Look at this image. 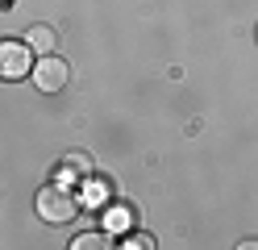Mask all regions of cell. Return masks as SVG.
<instances>
[{"label": "cell", "mask_w": 258, "mask_h": 250, "mask_svg": "<svg viewBox=\"0 0 258 250\" xmlns=\"http://www.w3.org/2000/svg\"><path fill=\"white\" fill-rule=\"evenodd\" d=\"M75 213H79V196H75L71 188H62V179L38 192V217H42V221H50V225H67Z\"/></svg>", "instance_id": "obj_1"}, {"label": "cell", "mask_w": 258, "mask_h": 250, "mask_svg": "<svg viewBox=\"0 0 258 250\" xmlns=\"http://www.w3.org/2000/svg\"><path fill=\"white\" fill-rule=\"evenodd\" d=\"M34 67V50L25 38H0V79H25Z\"/></svg>", "instance_id": "obj_2"}, {"label": "cell", "mask_w": 258, "mask_h": 250, "mask_svg": "<svg viewBox=\"0 0 258 250\" xmlns=\"http://www.w3.org/2000/svg\"><path fill=\"white\" fill-rule=\"evenodd\" d=\"M71 83V67L62 63L58 55H42L34 63V88L38 92H62Z\"/></svg>", "instance_id": "obj_3"}, {"label": "cell", "mask_w": 258, "mask_h": 250, "mask_svg": "<svg viewBox=\"0 0 258 250\" xmlns=\"http://www.w3.org/2000/svg\"><path fill=\"white\" fill-rule=\"evenodd\" d=\"M25 42H29V50L42 59V55H54V29L50 25H29V33H25Z\"/></svg>", "instance_id": "obj_4"}, {"label": "cell", "mask_w": 258, "mask_h": 250, "mask_svg": "<svg viewBox=\"0 0 258 250\" xmlns=\"http://www.w3.org/2000/svg\"><path fill=\"white\" fill-rule=\"evenodd\" d=\"M92 171H96V167H92L88 155H67V159H62V167H58V175L67 179V183H71V179H84V175H92Z\"/></svg>", "instance_id": "obj_5"}, {"label": "cell", "mask_w": 258, "mask_h": 250, "mask_svg": "<svg viewBox=\"0 0 258 250\" xmlns=\"http://www.w3.org/2000/svg\"><path fill=\"white\" fill-rule=\"evenodd\" d=\"M108 246H112V238L100 233V229H96V233H79V238L71 242V250H108Z\"/></svg>", "instance_id": "obj_6"}, {"label": "cell", "mask_w": 258, "mask_h": 250, "mask_svg": "<svg viewBox=\"0 0 258 250\" xmlns=\"http://www.w3.org/2000/svg\"><path fill=\"white\" fill-rule=\"evenodd\" d=\"M121 246H138V250H150V246H154V238H150V233H134V238H125Z\"/></svg>", "instance_id": "obj_7"}, {"label": "cell", "mask_w": 258, "mask_h": 250, "mask_svg": "<svg viewBox=\"0 0 258 250\" xmlns=\"http://www.w3.org/2000/svg\"><path fill=\"white\" fill-rule=\"evenodd\" d=\"M254 38H258V29H254Z\"/></svg>", "instance_id": "obj_8"}]
</instances>
